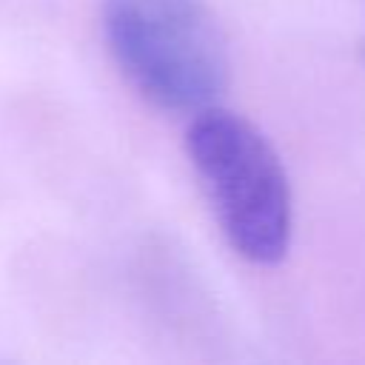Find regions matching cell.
I'll return each mask as SVG.
<instances>
[{"instance_id":"6da1fadb","label":"cell","mask_w":365,"mask_h":365,"mask_svg":"<svg viewBox=\"0 0 365 365\" xmlns=\"http://www.w3.org/2000/svg\"><path fill=\"white\" fill-rule=\"evenodd\" d=\"M185 148L228 245L248 262H279L291 245L294 200L265 134L245 117L208 106L194 114Z\"/></svg>"},{"instance_id":"7a4b0ae2","label":"cell","mask_w":365,"mask_h":365,"mask_svg":"<svg viewBox=\"0 0 365 365\" xmlns=\"http://www.w3.org/2000/svg\"><path fill=\"white\" fill-rule=\"evenodd\" d=\"M103 34L131 88L163 111H202L228 83V40L200 0H103Z\"/></svg>"}]
</instances>
